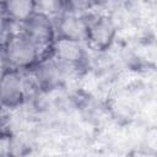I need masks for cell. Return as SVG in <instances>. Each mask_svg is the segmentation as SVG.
<instances>
[{"instance_id": "8fae6325", "label": "cell", "mask_w": 157, "mask_h": 157, "mask_svg": "<svg viewBox=\"0 0 157 157\" xmlns=\"http://www.w3.org/2000/svg\"><path fill=\"white\" fill-rule=\"evenodd\" d=\"M9 27H10V18L6 15L2 5H0V44L4 45L7 37H9Z\"/></svg>"}, {"instance_id": "7a4b0ae2", "label": "cell", "mask_w": 157, "mask_h": 157, "mask_svg": "<svg viewBox=\"0 0 157 157\" xmlns=\"http://www.w3.org/2000/svg\"><path fill=\"white\" fill-rule=\"evenodd\" d=\"M22 32L36 45L40 59H43L49 52L52 53V45L55 39L53 17L40 12H34L22 22Z\"/></svg>"}, {"instance_id": "5bb4252c", "label": "cell", "mask_w": 157, "mask_h": 157, "mask_svg": "<svg viewBox=\"0 0 157 157\" xmlns=\"http://www.w3.org/2000/svg\"><path fill=\"white\" fill-rule=\"evenodd\" d=\"M2 108H4V105H2V102H1V99H0V112H1Z\"/></svg>"}, {"instance_id": "277c9868", "label": "cell", "mask_w": 157, "mask_h": 157, "mask_svg": "<svg viewBox=\"0 0 157 157\" xmlns=\"http://www.w3.org/2000/svg\"><path fill=\"white\" fill-rule=\"evenodd\" d=\"M26 98L21 70L9 67L0 77V99L4 108H15Z\"/></svg>"}, {"instance_id": "ba28073f", "label": "cell", "mask_w": 157, "mask_h": 157, "mask_svg": "<svg viewBox=\"0 0 157 157\" xmlns=\"http://www.w3.org/2000/svg\"><path fill=\"white\" fill-rule=\"evenodd\" d=\"M2 7L9 18L15 22H25L36 12L33 0H4Z\"/></svg>"}, {"instance_id": "4fadbf2b", "label": "cell", "mask_w": 157, "mask_h": 157, "mask_svg": "<svg viewBox=\"0 0 157 157\" xmlns=\"http://www.w3.org/2000/svg\"><path fill=\"white\" fill-rule=\"evenodd\" d=\"M7 69H9V66H7L5 55H4V50H2V48H1V49H0V77L2 76V74H4Z\"/></svg>"}, {"instance_id": "30bf717a", "label": "cell", "mask_w": 157, "mask_h": 157, "mask_svg": "<svg viewBox=\"0 0 157 157\" xmlns=\"http://www.w3.org/2000/svg\"><path fill=\"white\" fill-rule=\"evenodd\" d=\"M96 0H65V11L81 13L94 5Z\"/></svg>"}, {"instance_id": "8992f818", "label": "cell", "mask_w": 157, "mask_h": 157, "mask_svg": "<svg viewBox=\"0 0 157 157\" xmlns=\"http://www.w3.org/2000/svg\"><path fill=\"white\" fill-rule=\"evenodd\" d=\"M115 25L107 16H101L92 22H88L87 40L91 47L97 50L107 49L115 37Z\"/></svg>"}, {"instance_id": "5b68a950", "label": "cell", "mask_w": 157, "mask_h": 157, "mask_svg": "<svg viewBox=\"0 0 157 157\" xmlns=\"http://www.w3.org/2000/svg\"><path fill=\"white\" fill-rule=\"evenodd\" d=\"M55 36L77 42H86L88 34V21L80 13L64 11L54 22Z\"/></svg>"}, {"instance_id": "9c48e42d", "label": "cell", "mask_w": 157, "mask_h": 157, "mask_svg": "<svg viewBox=\"0 0 157 157\" xmlns=\"http://www.w3.org/2000/svg\"><path fill=\"white\" fill-rule=\"evenodd\" d=\"M34 11L50 17L59 16L65 11V0H33Z\"/></svg>"}, {"instance_id": "7c38bea8", "label": "cell", "mask_w": 157, "mask_h": 157, "mask_svg": "<svg viewBox=\"0 0 157 157\" xmlns=\"http://www.w3.org/2000/svg\"><path fill=\"white\" fill-rule=\"evenodd\" d=\"M12 148V142L11 137L7 132H1L0 134V156H7L11 153Z\"/></svg>"}, {"instance_id": "6da1fadb", "label": "cell", "mask_w": 157, "mask_h": 157, "mask_svg": "<svg viewBox=\"0 0 157 157\" xmlns=\"http://www.w3.org/2000/svg\"><path fill=\"white\" fill-rule=\"evenodd\" d=\"M2 50L10 69H31L40 60L38 49L22 31L10 32Z\"/></svg>"}, {"instance_id": "3957f363", "label": "cell", "mask_w": 157, "mask_h": 157, "mask_svg": "<svg viewBox=\"0 0 157 157\" xmlns=\"http://www.w3.org/2000/svg\"><path fill=\"white\" fill-rule=\"evenodd\" d=\"M31 69L39 83L40 90H50L56 87L65 78L69 70L76 67L58 60L55 56L50 54L49 56L40 59Z\"/></svg>"}, {"instance_id": "52a82bcc", "label": "cell", "mask_w": 157, "mask_h": 157, "mask_svg": "<svg viewBox=\"0 0 157 157\" xmlns=\"http://www.w3.org/2000/svg\"><path fill=\"white\" fill-rule=\"evenodd\" d=\"M52 55L58 60L77 67L85 59V49L82 42L56 37L52 45Z\"/></svg>"}, {"instance_id": "9a60e30c", "label": "cell", "mask_w": 157, "mask_h": 157, "mask_svg": "<svg viewBox=\"0 0 157 157\" xmlns=\"http://www.w3.org/2000/svg\"><path fill=\"white\" fill-rule=\"evenodd\" d=\"M2 2H4V0H0V5H2Z\"/></svg>"}]
</instances>
